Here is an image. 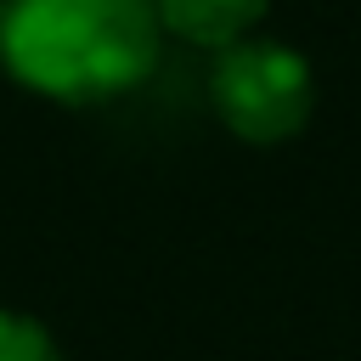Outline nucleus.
Segmentation results:
<instances>
[{
    "instance_id": "obj_1",
    "label": "nucleus",
    "mask_w": 361,
    "mask_h": 361,
    "mask_svg": "<svg viewBox=\"0 0 361 361\" xmlns=\"http://www.w3.org/2000/svg\"><path fill=\"white\" fill-rule=\"evenodd\" d=\"M152 0H0V68L51 102H113L158 62Z\"/></svg>"
},
{
    "instance_id": "obj_2",
    "label": "nucleus",
    "mask_w": 361,
    "mask_h": 361,
    "mask_svg": "<svg viewBox=\"0 0 361 361\" xmlns=\"http://www.w3.org/2000/svg\"><path fill=\"white\" fill-rule=\"evenodd\" d=\"M209 102L231 135H243L254 147H276L305 130V118L316 107V79L293 45L248 34L214 56Z\"/></svg>"
},
{
    "instance_id": "obj_3",
    "label": "nucleus",
    "mask_w": 361,
    "mask_h": 361,
    "mask_svg": "<svg viewBox=\"0 0 361 361\" xmlns=\"http://www.w3.org/2000/svg\"><path fill=\"white\" fill-rule=\"evenodd\" d=\"M265 6L271 0H152L158 28H169L192 45H214V51L248 39L254 23L265 17Z\"/></svg>"
},
{
    "instance_id": "obj_4",
    "label": "nucleus",
    "mask_w": 361,
    "mask_h": 361,
    "mask_svg": "<svg viewBox=\"0 0 361 361\" xmlns=\"http://www.w3.org/2000/svg\"><path fill=\"white\" fill-rule=\"evenodd\" d=\"M0 361H62L51 333L34 322V316H17V310H0Z\"/></svg>"
}]
</instances>
